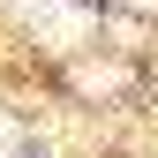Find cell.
Masks as SVG:
<instances>
[{"label":"cell","instance_id":"1","mask_svg":"<svg viewBox=\"0 0 158 158\" xmlns=\"http://www.w3.org/2000/svg\"><path fill=\"white\" fill-rule=\"evenodd\" d=\"M30 23L53 45H75V38H90V8H75V0H30Z\"/></svg>","mask_w":158,"mask_h":158},{"label":"cell","instance_id":"2","mask_svg":"<svg viewBox=\"0 0 158 158\" xmlns=\"http://www.w3.org/2000/svg\"><path fill=\"white\" fill-rule=\"evenodd\" d=\"M0 158H15V121H0Z\"/></svg>","mask_w":158,"mask_h":158},{"label":"cell","instance_id":"3","mask_svg":"<svg viewBox=\"0 0 158 158\" xmlns=\"http://www.w3.org/2000/svg\"><path fill=\"white\" fill-rule=\"evenodd\" d=\"M128 8H158V0H128Z\"/></svg>","mask_w":158,"mask_h":158}]
</instances>
